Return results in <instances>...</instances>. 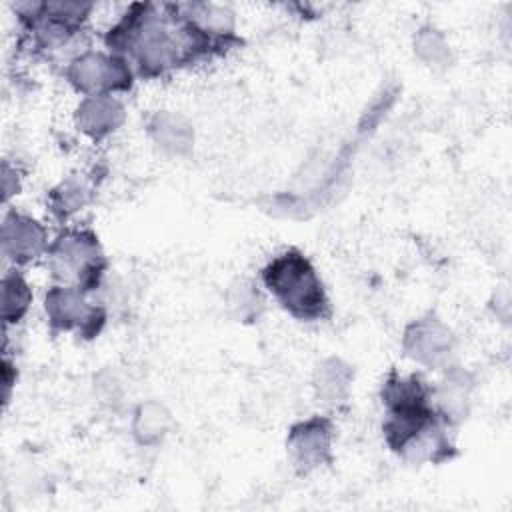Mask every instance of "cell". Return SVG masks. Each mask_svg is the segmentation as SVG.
Segmentation results:
<instances>
[{"label":"cell","instance_id":"7","mask_svg":"<svg viewBox=\"0 0 512 512\" xmlns=\"http://www.w3.org/2000/svg\"><path fill=\"white\" fill-rule=\"evenodd\" d=\"M402 346L414 362L432 370H446L452 366L456 354L452 330L430 314L416 318L406 326Z\"/></svg>","mask_w":512,"mask_h":512},{"label":"cell","instance_id":"14","mask_svg":"<svg viewBox=\"0 0 512 512\" xmlns=\"http://www.w3.org/2000/svg\"><path fill=\"white\" fill-rule=\"evenodd\" d=\"M172 426L168 408L156 400H146L136 406L132 414V436L140 446H154L162 442Z\"/></svg>","mask_w":512,"mask_h":512},{"label":"cell","instance_id":"6","mask_svg":"<svg viewBox=\"0 0 512 512\" xmlns=\"http://www.w3.org/2000/svg\"><path fill=\"white\" fill-rule=\"evenodd\" d=\"M68 84L86 96L120 94L134 86L136 74L132 66L118 54L104 50H84L76 54L64 70Z\"/></svg>","mask_w":512,"mask_h":512},{"label":"cell","instance_id":"3","mask_svg":"<svg viewBox=\"0 0 512 512\" xmlns=\"http://www.w3.org/2000/svg\"><path fill=\"white\" fill-rule=\"evenodd\" d=\"M264 288L292 318L300 322H322L332 316V304L324 282L298 248H286L266 262L260 272Z\"/></svg>","mask_w":512,"mask_h":512},{"label":"cell","instance_id":"16","mask_svg":"<svg viewBox=\"0 0 512 512\" xmlns=\"http://www.w3.org/2000/svg\"><path fill=\"white\" fill-rule=\"evenodd\" d=\"M32 290L20 270H10L2 276V322L4 328L18 324L30 310Z\"/></svg>","mask_w":512,"mask_h":512},{"label":"cell","instance_id":"4","mask_svg":"<svg viewBox=\"0 0 512 512\" xmlns=\"http://www.w3.org/2000/svg\"><path fill=\"white\" fill-rule=\"evenodd\" d=\"M46 262L56 284L78 286L86 292H100L108 260L98 236L88 228H64L50 240Z\"/></svg>","mask_w":512,"mask_h":512},{"label":"cell","instance_id":"2","mask_svg":"<svg viewBox=\"0 0 512 512\" xmlns=\"http://www.w3.org/2000/svg\"><path fill=\"white\" fill-rule=\"evenodd\" d=\"M380 396L386 406L382 432L392 452L410 462L450 458V424L434 408L432 386L420 374L402 376L392 370Z\"/></svg>","mask_w":512,"mask_h":512},{"label":"cell","instance_id":"5","mask_svg":"<svg viewBox=\"0 0 512 512\" xmlns=\"http://www.w3.org/2000/svg\"><path fill=\"white\" fill-rule=\"evenodd\" d=\"M44 312L52 332H74L82 338H94L106 324V306L98 292H86L78 286L54 284L44 296Z\"/></svg>","mask_w":512,"mask_h":512},{"label":"cell","instance_id":"15","mask_svg":"<svg viewBox=\"0 0 512 512\" xmlns=\"http://www.w3.org/2000/svg\"><path fill=\"white\" fill-rule=\"evenodd\" d=\"M350 382H352V370L348 364H344L338 358L324 360L322 364H318L314 374L316 394L326 404L344 402V398L348 396Z\"/></svg>","mask_w":512,"mask_h":512},{"label":"cell","instance_id":"8","mask_svg":"<svg viewBox=\"0 0 512 512\" xmlns=\"http://www.w3.org/2000/svg\"><path fill=\"white\" fill-rule=\"evenodd\" d=\"M334 426L326 416H312L296 422L286 438L288 456L302 474L332 462Z\"/></svg>","mask_w":512,"mask_h":512},{"label":"cell","instance_id":"11","mask_svg":"<svg viewBox=\"0 0 512 512\" xmlns=\"http://www.w3.org/2000/svg\"><path fill=\"white\" fill-rule=\"evenodd\" d=\"M472 388L474 382L470 374L454 364L448 366L438 384L432 386V404L450 426L462 422L468 416Z\"/></svg>","mask_w":512,"mask_h":512},{"label":"cell","instance_id":"12","mask_svg":"<svg viewBox=\"0 0 512 512\" xmlns=\"http://www.w3.org/2000/svg\"><path fill=\"white\" fill-rule=\"evenodd\" d=\"M96 196V178L94 174L76 172L60 180L48 194L50 214L66 224L78 212H82Z\"/></svg>","mask_w":512,"mask_h":512},{"label":"cell","instance_id":"17","mask_svg":"<svg viewBox=\"0 0 512 512\" xmlns=\"http://www.w3.org/2000/svg\"><path fill=\"white\" fill-rule=\"evenodd\" d=\"M414 52L416 56L434 68L448 66L450 62V46L440 30L434 26H424L414 36Z\"/></svg>","mask_w":512,"mask_h":512},{"label":"cell","instance_id":"19","mask_svg":"<svg viewBox=\"0 0 512 512\" xmlns=\"http://www.w3.org/2000/svg\"><path fill=\"white\" fill-rule=\"evenodd\" d=\"M18 188H20V180H18V172L16 168H10L8 162H4V168H2V190H4V202L12 196V194H18Z\"/></svg>","mask_w":512,"mask_h":512},{"label":"cell","instance_id":"13","mask_svg":"<svg viewBox=\"0 0 512 512\" xmlns=\"http://www.w3.org/2000/svg\"><path fill=\"white\" fill-rule=\"evenodd\" d=\"M148 134L158 150L168 156H188L194 148V128L192 124L170 110H158L148 120Z\"/></svg>","mask_w":512,"mask_h":512},{"label":"cell","instance_id":"18","mask_svg":"<svg viewBox=\"0 0 512 512\" xmlns=\"http://www.w3.org/2000/svg\"><path fill=\"white\" fill-rule=\"evenodd\" d=\"M230 306L236 310V314L240 318H250V316L258 318V310L262 308V298L254 290V286H250L246 282H240V286L232 290Z\"/></svg>","mask_w":512,"mask_h":512},{"label":"cell","instance_id":"10","mask_svg":"<svg viewBox=\"0 0 512 512\" xmlns=\"http://www.w3.org/2000/svg\"><path fill=\"white\" fill-rule=\"evenodd\" d=\"M126 120V108L114 94L86 96L80 100L74 122L76 128L94 142L112 136Z\"/></svg>","mask_w":512,"mask_h":512},{"label":"cell","instance_id":"9","mask_svg":"<svg viewBox=\"0 0 512 512\" xmlns=\"http://www.w3.org/2000/svg\"><path fill=\"white\" fill-rule=\"evenodd\" d=\"M50 246L46 228L32 216L10 210L2 220V254L14 262V266H24L40 256H46Z\"/></svg>","mask_w":512,"mask_h":512},{"label":"cell","instance_id":"1","mask_svg":"<svg viewBox=\"0 0 512 512\" xmlns=\"http://www.w3.org/2000/svg\"><path fill=\"white\" fill-rule=\"evenodd\" d=\"M104 46L122 56L142 80H154L226 52L186 20L178 2L130 4L104 34Z\"/></svg>","mask_w":512,"mask_h":512}]
</instances>
